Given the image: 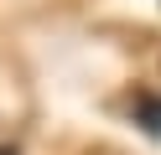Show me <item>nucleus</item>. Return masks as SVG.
Segmentation results:
<instances>
[{
  "instance_id": "1",
  "label": "nucleus",
  "mask_w": 161,
  "mask_h": 155,
  "mask_svg": "<svg viewBox=\"0 0 161 155\" xmlns=\"http://www.w3.org/2000/svg\"><path fill=\"white\" fill-rule=\"evenodd\" d=\"M130 119H135L146 134H156V140H161V98L140 93V98H135V109H130Z\"/></svg>"
},
{
  "instance_id": "2",
  "label": "nucleus",
  "mask_w": 161,
  "mask_h": 155,
  "mask_svg": "<svg viewBox=\"0 0 161 155\" xmlns=\"http://www.w3.org/2000/svg\"><path fill=\"white\" fill-rule=\"evenodd\" d=\"M0 155H16V145H0Z\"/></svg>"
}]
</instances>
